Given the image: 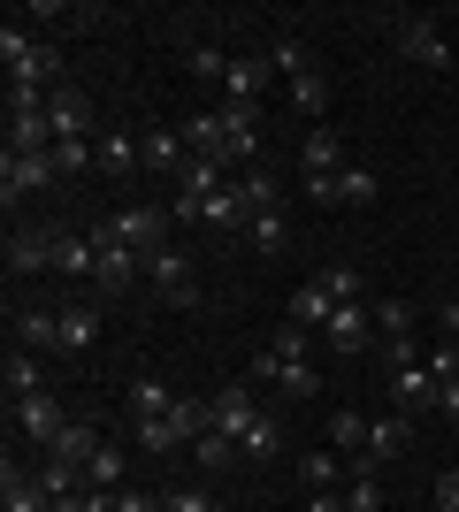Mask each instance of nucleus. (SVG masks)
I'll return each instance as SVG.
<instances>
[{"mask_svg":"<svg viewBox=\"0 0 459 512\" xmlns=\"http://www.w3.org/2000/svg\"><path fill=\"white\" fill-rule=\"evenodd\" d=\"M215 428H222V436H238V451H245V459H261V467L284 451V421L253 406V383H222L215 390Z\"/></svg>","mask_w":459,"mask_h":512,"instance_id":"f257e3e1","label":"nucleus"},{"mask_svg":"<svg viewBox=\"0 0 459 512\" xmlns=\"http://www.w3.org/2000/svg\"><path fill=\"white\" fill-rule=\"evenodd\" d=\"M92 245H100V276H92V291H100V299H131L138 291V276H146V260L131 253V245H115V230L108 222H100V230H85Z\"/></svg>","mask_w":459,"mask_h":512,"instance_id":"f03ea898","label":"nucleus"},{"mask_svg":"<svg viewBox=\"0 0 459 512\" xmlns=\"http://www.w3.org/2000/svg\"><path fill=\"white\" fill-rule=\"evenodd\" d=\"M62 184V169H54V153H0V199L16 207V199H39Z\"/></svg>","mask_w":459,"mask_h":512,"instance_id":"7ed1b4c3","label":"nucleus"},{"mask_svg":"<svg viewBox=\"0 0 459 512\" xmlns=\"http://www.w3.org/2000/svg\"><path fill=\"white\" fill-rule=\"evenodd\" d=\"M398 31H391V46L406 54V62H421V69H452V39H444L429 16H391Z\"/></svg>","mask_w":459,"mask_h":512,"instance_id":"20e7f679","label":"nucleus"},{"mask_svg":"<svg viewBox=\"0 0 459 512\" xmlns=\"http://www.w3.org/2000/svg\"><path fill=\"white\" fill-rule=\"evenodd\" d=\"M222 184H230V176H222V161H207V153H192V161L176 169V207H169V214H184V222H199V207H207V199H215Z\"/></svg>","mask_w":459,"mask_h":512,"instance_id":"39448f33","label":"nucleus"},{"mask_svg":"<svg viewBox=\"0 0 459 512\" xmlns=\"http://www.w3.org/2000/svg\"><path fill=\"white\" fill-rule=\"evenodd\" d=\"M108 230H115V245H131L138 260H153L169 245V214L161 207H123V214H108Z\"/></svg>","mask_w":459,"mask_h":512,"instance_id":"423d86ee","label":"nucleus"},{"mask_svg":"<svg viewBox=\"0 0 459 512\" xmlns=\"http://www.w3.org/2000/svg\"><path fill=\"white\" fill-rule=\"evenodd\" d=\"M146 283H153L169 306H199V276H192V260L176 253V245H161V253L146 260Z\"/></svg>","mask_w":459,"mask_h":512,"instance_id":"0eeeda50","label":"nucleus"},{"mask_svg":"<svg viewBox=\"0 0 459 512\" xmlns=\"http://www.w3.org/2000/svg\"><path fill=\"white\" fill-rule=\"evenodd\" d=\"M46 123H54V146H62V138H100V130H92V92L85 85H54Z\"/></svg>","mask_w":459,"mask_h":512,"instance_id":"6e6552de","label":"nucleus"},{"mask_svg":"<svg viewBox=\"0 0 459 512\" xmlns=\"http://www.w3.org/2000/svg\"><path fill=\"white\" fill-rule=\"evenodd\" d=\"M391 406L398 413H429V406H444V390H437V375H429V360H406V367H391Z\"/></svg>","mask_w":459,"mask_h":512,"instance_id":"1a4fd4ad","label":"nucleus"},{"mask_svg":"<svg viewBox=\"0 0 459 512\" xmlns=\"http://www.w3.org/2000/svg\"><path fill=\"white\" fill-rule=\"evenodd\" d=\"M69 428V413H62V398H54V390H39V398H16V436L23 444H54V436H62Z\"/></svg>","mask_w":459,"mask_h":512,"instance_id":"9d476101","label":"nucleus"},{"mask_svg":"<svg viewBox=\"0 0 459 512\" xmlns=\"http://www.w3.org/2000/svg\"><path fill=\"white\" fill-rule=\"evenodd\" d=\"M253 383H276L284 398H314L322 390V375H314V360H276V352H253Z\"/></svg>","mask_w":459,"mask_h":512,"instance_id":"9b49d317","label":"nucleus"},{"mask_svg":"<svg viewBox=\"0 0 459 512\" xmlns=\"http://www.w3.org/2000/svg\"><path fill=\"white\" fill-rule=\"evenodd\" d=\"M414 444V413H368V451H360V467H383V459H398V451Z\"/></svg>","mask_w":459,"mask_h":512,"instance_id":"f8f14e48","label":"nucleus"},{"mask_svg":"<svg viewBox=\"0 0 459 512\" xmlns=\"http://www.w3.org/2000/svg\"><path fill=\"white\" fill-rule=\"evenodd\" d=\"M368 337H375V306L360 299V306H337V314L322 321V344L329 352H368Z\"/></svg>","mask_w":459,"mask_h":512,"instance_id":"ddd939ff","label":"nucleus"},{"mask_svg":"<svg viewBox=\"0 0 459 512\" xmlns=\"http://www.w3.org/2000/svg\"><path fill=\"white\" fill-rule=\"evenodd\" d=\"M268 85V54H230V69H222V107H253Z\"/></svg>","mask_w":459,"mask_h":512,"instance_id":"4468645a","label":"nucleus"},{"mask_svg":"<svg viewBox=\"0 0 459 512\" xmlns=\"http://www.w3.org/2000/svg\"><path fill=\"white\" fill-rule=\"evenodd\" d=\"M184 146L207 153V161H230V123H222V107H199V115H184Z\"/></svg>","mask_w":459,"mask_h":512,"instance_id":"2eb2a0df","label":"nucleus"},{"mask_svg":"<svg viewBox=\"0 0 459 512\" xmlns=\"http://www.w3.org/2000/svg\"><path fill=\"white\" fill-rule=\"evenodd\" d=\"M8 268L16 276H54V230H8Z\"/></svg>","mask_w":459,"mask_h":512,"instance_id":"dca6fc26","label":"nucleus"},{"mask_svg":"<svg viewBox=\"0 0 459 512\" xmlns=\"http://www.w3.org/2000/svg\"><path fill=\"white\" fill-rule=\"evenodd\" d=\"M54 276L92 283V276H100V245H92V237H77V230H54Z\"/></svg>","mask_w":459,"mask_h":512,"instance_id":"f3484780","label":"nucleus"},{"mask_svg":"<svg viewBox=\"0 0 459 512\" xmlns=\"http://www.w3.org/2000/svg\"><path fill=\"white\" fill-rule=\"evenodd\" d=\"M0 512H54V497L39 490V474H23L16 459L0 467Z\"/></svg>","mask_w":459,"mask_h":512,"instance_id":"a211bd4d","label":"nucleus"},{"mask_svg":"<svg viewBox=\"0 0 459 512\" xmlns=\"http://www.w3.org/2000/svg\"><path fill=\"white\" fill-rule=\"evenodd\" d=\"M92 146H100V169H108V176H138V169H146V146H138L131 130H100Z\"/></svg>","mask_w":459,"mask_h":512,"instance_id":"6ab92c4d","label":"nucleus"},{"mask_svg":"<svg viewBox=\"0 0 459 512\" xmlns=\"http://www.w3.org/2000/svg\"><path fill=\"white\" fill-rule=\"evenodd\" d=\"M16 344H23V352H62V314L23 306V314H16Z\"/></svg>","mask_w":459,"mask_h":512,"instance_id":"aec40b11","label":"nucleus"},{"mask_svg":"<svg viewBox=\"0 0 459 512\" xmlns=\"http://www.w3.org/2000/svg\"><path fill=\"white\" fill-rule=\"evenodd\" d=\"M299 161H306V176H337L345 169V138H337V130H306V146H299Z\"/></svg>","mask_w":459,"mask_h":512,"instance_id":"412c9836","label":"nucleus"},{"mask_svg":"<svg viewBox=\"0 0 459 512\" xmlns=\"http://www.w3.org/2000/svg\"><path fill=\"white\" fill-rule=\"evenodd\" d=\"M238 199H245V207H253V214H268V207H284V176L268 169V161H253V169L238 176Z\"/></svg>","mask_w":459,"mask_h":512,"instance_id":"4be33fe9","label":"nucleus"},{"mask_svg":"<svg viewBox=\"0 0 459 512\" xmlns=\"http://www.w3.org/2000/svg\"><path fill=\"white\" fill-rule=\"evenodd\" d=\"M222 123H230V161L253 169V161H261V115H253V107H222Z\"/></svg>","mask_w":459,"mask_h":512,"instance_id":"5701e85b","label":"nucleus"},{"mask_svg":"<svg viewBox=\"0 0 459 512\" xmlns=\"http://www.w3.org/2000/svg\"><path fill=\"white\" fill-rule=\"evenodd\" d=\"M245 245H261V260L291 253V222H284V207H268V214H253V222H245Z\"/></svg>","mask_w":459,"mask_h":512,"instance_id":"b1692460","label":"nucleus"},{"mask_svg":"<svg viewBox=\"0 0 459 512\" xmlns=\"http://www.w3.org/2000/svg\"><path fill=\"white\" fill-rule=\"evenodd\" d=\"M329 314H337V299H329V283H322V276L291 291V321H299V329H322Z\"/></svg>","mask_w":459,"mask_h":512,"instance_id":"393cba45","label":"nucleus"},{"mask_svg":"<svg viewBox=\"0 0 459 512\" xmlns=\"http://www.w3.org/2000/svg\"><path fill=\"white\" fill-rule=\"evenodd\" d=\"M138 146H146V169H184V161H192V146H184V130H146V138H138Z\"/></svg>","mask_w":459,"mask_h":512,"instance_id":"a878e982","label":"nucleus"},{"mask_svg":"<svg viewBox=\"0 0 459 512\" xmlns=\"http://www.w3.org/2000/svg\"><path fill=\"white\" fill-rule=\"evenodd\" d=\"M100 444H108V436H100L92 421H69V428H62V436H54L46 451H54V459H69V467H85V459H92Z\"/></svg>","mask_w":459,"mask_h":512,"instance_id":"bb28decb","label":"nucleus"},{"mask_svg":"<svg viewBox=\"0 0 459 512\" xmlns=\"http://www.w3.org/2000/svg\"><path fill=\"white\" fill-rule=\"evenodd\" d=\"M8 153H54V123L46 115H8Z\"/></svg>","mask_w":459,"mask_h":512,"instance_id":"cd10ccee","label":"nucleus"},{"mask_svg":"<svg viewBox=\"0 0 459 512\" xmlns=\"http://www.w3.org/2000/svg\"><path fill=\"white\" fill-rule=\"evenodd\" d=\"M100 344V314L92 306H62V352H92Z\"/></svg>","mask_w":459,"mask_h":512,"instance_id":"c85d7f7f","label":"nucleus"},{"mask_svg":"<svg viewBox=\"0 0 459 512\" xmlns=\"http://www.w3.org/2000/svg\"><path fill=\"white\" fill-rule=\"evenodd\" d=\"M0 383H8V390H16V398H39V352H23V344H16V352H8V367H0Z\"/></svg>","mask_w":459,"mask_h":512,"instance_id":"c756f323","label":"nucleus"},{"mask_svg":"<svg viewBox=\"0 0 459 512\" xmlns=\"http://www.w3.org/2000/svg\"><path fill=\"white\" fill-rule=\"evenodd\" d=\"M306 69H314V62H306V39H291V31H284V39L268 46V77H291V85H299Z\"/></svg>","mask_w":459,"mask_h":512,"instance_id":"7c9ffc66","label":"nucleus"},{"mask_svg":"<svg viewBox=\"0 0 459 512\" xmlns=\"http://www.w3.org/2000/svg\"><path fill=\"white\" fill-rule=\"evenodd\" d=\"M192 459H199V467H207V474H222V467H230V459H245V451H238V436H222V428H207V436H199V444H192Z\"/></svg>","mask_w":459,"mask_h":512,"instance_id":"2f4dec72","label":"nucleus"},{"mask_svg":"<svg viewBox=\"0 0 459 512\" xmlns=\"http://www.w3.org/2000/svg\"><path fill=\"white\" fill-rule=\"evenodd\" d=\"M85 490H123V451H115V444H100L85 459Z\"/></svg>","mask_w":459,"mask_h":512,"instance_id":"473e14b6","label":"nucleus"},{"mask_svg":"<svg viewBox=\"0 0 459 512\" xmlns=\"http://www.w3.org/2000/svg\"><path fill=\"white\" fill-rule=\"evenodd\" d=\"M291 107H299L306 123H314V115H329V77H322V69H306L299 85H291Z\"/></svg>","mask_w":459,"mask_h":512,"instance_id":"72a5a7b5","label":"nucleus"},{"mask_svg":"<svg viewBox=\"0 0 459 512\" xmlns=\"http://www.w3.org/2000/svg\"><path fill=\"white\" fill-rule=\"evenodd\" d=\"M368 199H375V169L345 161V169H337V207H368Z\"/></svg>","mask_w":459,"mask_h":512,"instance_id":"f704fd0d","label":"nucleus"},{"mask_svg":"<svg viewBox=\"0 0 459 512\" xmlns=\"http://www.w3.org/2000/svg\"><path fill=\"white\" fill-rule=\"evenodd\" d=\"M329 444H337V451H352V459H360V451H368V413H337V421H329Z\"/></svg>","mask_w":459,"mask_h":512,"instance_id":"c9c22d12","label":"nucleus"},{"mask_svg":"<svg viewBox=\"0 0 459 512\" xmlns=\"http://www.w3.org/2000/svg\"><path fill=\"white\" fill-rule=\"evenodd\" d=\"M54 169H62V176L100 169V146H92V138H62V146H54Z\"/></svg>","mask_w":459,"mask_h":512,"instance_id":"e433bc0d","label":"nucleus"},{"mask_svg":"<svg viewBox=\"0 0 459 512\" xmlns=\"http://www.w3.org/2000/svg\"><path fill=\"white\" fill-rule=\"evenodd\" d=\"M169 406H176V390L153 383V375H138V390H131V413H138V421H153V413H169Z\"/></svg>","mask_w":459,"mask_h":512,"instance_id":"4c0bfd02","label":"nucleus"},{"mask_svg":"<svg viewBox=\"0 0 459 512\" xmlns=\"http://www.w3.org/2000/svg\"><path fill=\"white\" fill-rule=\"evenodd\" d=\"M299 482H306L314 497L337 490V451H306V459H299Z\"/></svg>","mask_w":459,"mask_h":512,"instance_id":"58836bf2","label":"nucleus"},{"mask_svg":"<svg viewBox=\"0 0 459 512\" xmlns=\"http://www.w3.org/2000/svg\"><path fill=\"white\" fill-rule=\"evenodd\" d=\"M138 451H161V459H169V451H184V436L169 428V413H153V421H138Z\"/></svg>","mask_w":459,"mask_h":512,"instance_id":"ea45409f","label":"nucleus"},{"mask_svg":"<svg viewBox=\"0 0 459 512\" xmlns=\"http://www.w3.org/2000/svg\"><path fill=\"white\" fill-rule=\"evenodd\" d=\"M421 360H429V375H437V390H452V383H459V337L429 344V352H421Z\"/></svg>","mask_w":459,"mask_h":512,"instance_id":"a19ab883","label":"nucleus"},{"mask_svg":"<svg viewBox=\"0 0 459 512\" xmlns=\"http://www.w3.org/2000/svg\"><path fill=\"white\" fill-rule=\"evenodd\" d=\"M345 512H383V490H375V467H360L345 482Z\"/></svg>","mask_w":459,"mask_h":512,"instance_id":"79ce46f5","label":"nucleus"},{"mask_svg":"<svg viewBox=\"0 0 459 512\" xmlns=\"http://www.w3.org/2000/svg\"><path fill=\"white\" fill-rule=\"evenodd\" d=\"M268 352H276V360H314V329H299V321H291V329H276V337H268Z\"/></svg>","mask_w":459,"mask_h":512,"instance_id":"37998d69","label":"nucleus"},{"mask_svg":"<svg viewBox=\"0 0 459 512\" xmlns=\"http://www.w3.org/2000/svg\"><path fill=\"white\" fill-rule=\"evenodd\" d=\"M322 283H329V299H337V306H360V299H368L360 268H322Z\"/></svg>","mask_w":459,"mask_h":512,"instance_id":"c03bdc74","label":"nucleus"},{"mask_svg":"<svg viewBox=\"0 0 459 512\" xmlns=\"http://www.w3.org/2000/svg\"><path fill=\"white\" fill-rule=\"evenodd\" d=\"M375 329H383V337H406V329H414V306H406V299H383V306H375Z\"/></svg>","mask_w":459,"mask_h":512,"instance_id":"a18cd8bd","label":"nucleus"},{"mask_svg":"<svg viewBox=\"0 0 459 512\" xmlns=\"http://www.w3.org/2000/svg\"><path fill=\"white\" fill-rule=\"evenodd\" d=\"M222 69H230V54H215V46H192V77H215V85H222Z\"/></svg>","mask_w":459,"mask_h":512,"instance_id":"49530a36","label":"nucleus"},{"mask_svg":"<svg viewBox=\"0 0 459 512\" xmlns=\"http://www.w3.org/2000/svg\"><path fill=\"white\" fill-rule=\"evenodd\" d=\"M161 505H169V512H215V497H207V490H169Z\"/></svg>","mask_w":459,"mask_h":512,"instance_id":"de8ad7c7","label":"nucleus"},{"mask_svg":"<svg viewBox=\"0 0 459 512\" xmlns=\"http://www.w3.org/2000/svg\"><path fill=\"white\" fill-rule=\"evenodd\" d=\"M437 512H459V467L437 474Z\"/></svg>","mask_w":459,"mask_h":512,"instance_id":"09e8293b","label":"nucleus"},{"mask_svg":"<svg viewBox=\"0 0 459 512\" xmlns=\"http://www.w3.org/2000/svg\"><path fill=\"white\" fill-rule=\"evenodd\" d=\"M306 199H314V207H337V176H306Z\"/></svg>","mask_w":459,"mask_h":512,"instance_id":"8fccbe9b","label":"nucleus"},{"mask_svg":"<svg viewBox=\"0 0 459 512\" xmlns=\"http://www.w3.org/2000/svg\"><path fill=\"white\" fill-rule=\"evenodd\" d=\"M444 421H452V428H459V383H452V390H444Z\"/></svg>","mask_w":459,"mask_h":512,"instance_id":"3c124183","label":"nucleus"},{"mask_svg":"<svg viewBox=\"0 0 459 512\" xmlns=\"http://www.w3.org/2000/svg\"><path fill=\"white\" fill-rule=\"evenodd\" d=\"M444 329H452V337H459V299H452V306H444Z\"/></svg>","mask_w":459,"mask_h":512,"instance_id":"603ef678","label":"nucleus"},{"mask_svg":"<svg viewBox=\"0 0 459 512\" xmlns=\"http://www.w3.org/2000/svg\"><path fill=\"white\" fill-rule=\"evenodd\" d=\"M306 512H314V505H306Z\"/></svg>","mask_w":459,"mask_h":512,"instance_id":"864d4df0","label":"nucleus"}]
</instances>
